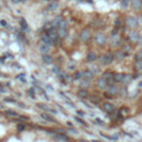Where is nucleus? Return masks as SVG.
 <instances>
[{"label":"nucleus","mask_w":142,"mask_h":142,"mask_svg":"<svg viewBox=\"0 0 142 142\" xmlns=\"http://www.w3.org/2000/svg\"><path fill=\"white\" fill-rule=\"evenodd\" d=\"M58 139H60V140H65V141H68V138L66 136H58L57 137Z\"/></svg>","instance_id":"nucleus-38"},{"label":"nucleus","mask_w":142,"mask_h":142,"mask_svg":"<svg viewBox=\"0 0 142 142\" xmlns=\"http://www.w3.org/2000/svg\"><path fill=\"white\" fill-rule=\"evenodd\" d=\"M58 28H66V29H68V22L65 20V19H62L60 22V25H59Z\"/></svg>","instance_id":"nucleus-29"},{"label":"nucleus","mask_w":142,"mask_h":142,"mask_svg":"<svg viewBox=\"0 0 142 142\" xmlns=\"http://www.w3.org/2000/svg\"><path fill=\"white\" fill-rule=\"evenodd\" d=\"M59 70L60 69H59L58 66H54V67L52 68V72H54V73H59Z\"/></svg>","instance_id":"nucleus-37"},{"label":"nucleus","mask_w":142,"mask_h":142,"mask_svg":"<svg viewBox=\"0 0 142 142\" xmlns=\"http://www.w3.org/2000/svg\"><path fill=\"white\" fill-rule=\"evenodd\" d=\"M57 31H58L59 38H62V39L67 38V36H68V29H66V28H58V29H57Z\"/></svg>","instance_id":"nucleus-10"},{"label":"nucleus","mask_w":142,"mask_h":142,"mask_svg":"<svg viewBox=\"0 0 142 142\" xmlns=\"http://www.w3.org/2000/svg\"><path fill=\"white\" fill-rule=\"evenodd\" d=\"M111 44H112L113 47L120 46V37L118 35L112 36V37H111Z\"/></svg>","instance_id":"nucleus-12"},{"label":"nucleus","mask_w":142,"mask_h":142,"mask_svg":"<svg viewBox=\"0 0 142 142\" xmlns=\"http://www.w3.org/2000/svg\"><path fill=\"white\" fill-rule=\"evenodd\" d=\"M102 108H103V110H105L106 113H112L113 111H114V106H113V105H111V103H109V102L103 103Z\"/></svg>","instance_id":"nucleus-9"},{"label":"nucleus","mask_w":142,"mask_h":142,"mask_svg":"<svg viewBox=\"0 0 142 142\" xmlns=\"http://www.w3.org/2000/svg\"><path fill=\"white\" fill-rule=\"evenodd\" d=\"M91 100L93 101V102H96V103H99V102H100V100L98 99V97H92Z\"/></svg>","instance_id":"nucleus-39"},{"label":"nucleus","mask_w":142,"mask_h":142,"mask_svg":"<svg viewBox=\"0 0 142 142\" xmlns=\"http://www.w3.org/2000/svg\"><path fill=\"white\" fill-rule=\"evenodd\" d=\"M13 3H19V2H22V0H11Z\"/></svg>","instance_id":"nucleus-40"},{"label":"nucleus","mask_w":142,"mask_h":142,"mask_svg":"<svg viewBox=\"0 0 142 142\" xmlns=\"http://www.w3.org/2000/svg\"><path fill=\"white\" fill-rule=\"evenodd\" d=\"M92 142H101V141H92Z\"/></svg>","instance_id":"nucleus-45"},{"label":"nucleus","mask_w":142,"mask_h":142,"mask_svg":"<svg viewBox=\"0 0 142 142\" xmlns=\"http://www.w3.org/2000/svg\"><path fill=\"white\" fill-rule=\"evenodd\" d=\"M41 42L42 43H46V44H49V46H52V44H54V42L52 41V40L50 39V37H49L48 34H43L41 36Z\"/></svg>","instance_id":"nucleus-7"},{"label":"nucleus","mask_w":142,"mask_h":142,"mask_svg":"<svg viewBox=\"0 0 142 142\" xmlns=\"http://www.w3.org/2000/svg\"><path fill=\"white\" fill-rule=\"evenodd\" d=\"M80 40L82 42H88L90 39H91V32H90L89 29H83L81 32H80V36H79Z\"/></svg>","instance_id":"nucleus-2"},{"label":"nucleus","mask_w":142,"mask_h":142,"mask_svg":"<svg viewBox=\"0 0 142 142\" xmlns=\"http://www.w3.org/2000/svg\"><path fill=\"white\" fill-rule=\"evenodd\" d=\"M113 59H114V54L112 52H108L106 54H103L99 58V61H100L101 65H110V63L113 62Z\"/></svg>","instance_id":"nucleus-1"},{"label":"nucleus","mask_w":142,"mask_h":142,"mask_svg":"<svg viewBox=\"0 0 142 142\" xmlns=\"http://www.w3.org/2000/svg\"><path fill=\"white\" fill-rule=\"evenodd\" d=\"M120 26H121V20H120V18H118L117 20H115V27L119 28Z\"/></svg>","instance_id":"nucleus-36"},{"label":"nucleus","mask_w":142,"mask_h":142,"mask_svg":"<svg viewBox=\"0 0 142 142\" xmlns=\"http://www.w3.org/2000/svg\"><path fill=\"white\" fill-rule=\"evenodd\" d=\"M41 118H42V119H44V120H47V121H50V122H57L52 117H50V115L48 114V113H42V114H41Z\"/></svg>","instance_id":"nucleus-23"},{"label":"nucleus","mask_w":142,"mask_h":142,"mask_svg":"<svg viewBox=\"0 0 142 142\" xmlns=\"http://www.w3.org/2000/svg\"><path fill=\"white\" fill-rule=\"evenodd\" d=\"M6 101H8V102H16L15 100H12V99H4Z\"/></svg>","instance_id":"nucleus-42"},{"label":"nucleus","mask_w":142,"mask_h":142,"mask_svg":"<svg viewBox=\"0 0 142 142\" xmlns=\"http://www.w3.org/2000/svg\"><path fill=\"white\" fill-rule=\"evenodd\" d=\"M131 81H132V75H131V74H127V73H123V78H122L121 83H123V84H129Z\"/></svg>","instance_id":"nucleus-14"},{"label":"nucleus","mask_w":142,"mask_h":142,"mask_svg":"<svg viewBox=\"0 0 142 142\" xmlns=\"http://www.w3.org/2000/svg\"><path fill=\"white\" fill-rule=\"evenodd\" d=\"M142 7V0H132V8L134 10H139Z\"/></svg>","instance_id":"nucleus-15"},{"label":"nucleus","mask_w":142,"mask_h":142,"mask_svg":"<svg viewBox=\"0 0 142 142\" xmlns=\"http://www.w3.org/2000/svg\"><path fill=\"white\" fill-rule=\"evenodd\" d=\"M82 77H83V73L82 72H80V71H77V72H75V74H74V79L75 80H80Z\"/></svg>","instance_id":"nucleus-31"},{"label":"nucleus","mask_w":142,"mask_h":142,"mask_svg":"<svg viewBox=\"0 0 142 142\" xmlns=\"http://www.w3.org/2000/svg\"><path fill=\"white\" fill-rule=\"evenodd\" d=\"M59 7V2L57 1V0H53V1H51L50 3L48 4V7H47V9H48L49 11H53V10H56L57 8Z\"/></svg>","instance_id":"nucleus-11"},{"label":"nucleus","mask_w":142,"mask_h":142,"mask_svg":"<svg viewBox=\"0 0 142 142\" xmlns=\"http://www.w3.org/2000/svg\"><path fill=\"white\" fill-rule=\"evenodd\" d=\"M122 78H123V73H114L113 74V79L115 82H121Z\"/></svg>","instance_id":"nucleus-24"},{"label":"nucleus","mask_w":142,"mask_h":142,"mask_svg":"<svg viewBox=\"0 0 142 142\" xmlns=\"http://www.w3.org/2000/svg\"><path fill=\"white\" fill-rule=\"evenodd\" d=\"M125 23H127V26L129 28L134 29V28L138 26V20H137L136 18H133V17H128L127 20H125Z\"/></svg>","instance_id":"nucleus-5"},{"label":"nucleus","mask_w":142,"mask_h":142,"mask_svg":"<svg viewBox=\"0 0 142 142\" xmlns=\"http://www.w3.org/2000/svg\"><path fill=\"white\" fill-rule=\"evenodd\" d=\"M50 49H51V46L46 44V43H41L39 46V51H40V53H42V54L48 53L49 51H50Z\"/></svg>","instance_id":"nucleus-8"},{"label":"nucleus","mask_w":142,"mask_h":142,"mask_svg":"<svg viewBox=\"0 0 142 142\" xmlns=\"http://www.w3.org/2000/svg\"><path fill=\"white\" fill-rule=\"evenodd\" d=\"M97 84H98V87L100 89H106V88H109L108 80L105 79V78H102V77H101L100 79L97 80Z\"/></svg>","instance_id":"nucleus-6"},{"label":"nucleus","mask_w":142,"mask_h":142,"mask_svg":"<svg viewBox=\"0 0 142 142\" xmlns=\"http://www.w3.org/2000/svg\"><path fill=\"white\" fill-rule=\"evenodd\" d=\"M134 66H136V69L138 71H142V60H137Z\"/></svg>","instance_id":"nucleus-28"},{"label":"nucleus","mask_w":142,"mask_h":142,"mask_svg":"<svg viewBox=\"0 0 142 142\" xmlns=\"http://www.w3.org/2000/svg\"><path fill=\"white\" fill-rule=\"evenodd\" d=\"M125 57H127V54H125V52H123L122 50L114 53V58L117 59V60H122V59L125 58Z\"/></svg>","instance_id":"nucleus-21"},{"label":"nucleus","mask_w":142,"mask_h":142,"mask_svg":"<svg viewBox=\"0 0 142 142\" xmlns=\"http://www.w3.org/2000/svg\"><path fill=\"white\" fill-rule=\"evenodd\" d=\"M42 61H43L44 63H47V65H49V63H52L53 59L51 56H49V54H42Z\"/></svg>","instance_id":"nucleus-19"},{"label":"nucleus","mask_w":142,"mask_h":142,"mask_svg":"<svg viewBox=\"0 0 142 142\" xmlns=\"http://www.w3.org/2000/svg\"><path fill=\"white\" fill-rule=\"evenodd\" d=\"M38 106H39V108H41V109H43V110H46V111H48V112L56 113V111L52 110V109H50L48 106H46V105H42V103H39V105H38Z\"/></svg>","instance_id":"nucleus-25"},{"label":"nucleus","mask_w":142,"mask_h":142,"mask_svg":"<svg viewBox=\"0 0 142 142\" xmlns=\"http://www.w3.org/2000/svg\"><path fill=\"white\" fill-rule=\"evenodd\" d=\"M94 41H96L99 46H103L106 42V36L105 34H97L94 36Z\"/></svg>","instance_id":"nucleus-3"},{"label":"nucleus","mask_w":142,"mask_h":142,"mask_svg":"<svg viewBox=\"0 0 142 142\" xmlns=\"http://www.w3.org/2000/svg\"><path fill=\"white\" fill-rule=\"evenodd\" d=\"M82 73H83V78H86V79H90V80H91L92 78L94 77V73L92 72L91 70H84Z\"/></svg>","instance_id":"nucleus-20"},{"label":"nucleus","mask_w":142,"mask_h":142,"mask_svg":"<svg viewBox=\"0 0 142 142\" xmlns=\"http://www.w3.org/2000/svg\"><path fill=\"white\" fill-rule=\"evenodd\" d=\"M0 23H1V26H3V27H4V26H7V22L4 20H1V21H0Z\"/></svg>","instance_id":"nucleus-41"},{"label":"nucleus","mask_w":142,"mask_h":142,"mask_svg":"<svg viewBox=\"0 0 142 142\" xmlns=\"http://www.w3.org/2000/svg\"><path fill=\"white\" fill-rule=\"evenodd\" d=\"M136 60H142V50L136 53Z\"/></svg>","instance_id":"nucleus-33"},{"label":"nucleus","mask_w":142,"mask_h":142,"mask_svg":"<svg viewBox=\"0 0 142 142\" xmlns=\"http://www.w3.org/2000/svg\"><path fill=\"white\" fill-rule=\"evenodd\" d=\"M75 120H77V121L78 122H79V123H81L82 125H87V123H86V121H83V120H82V119H80V118H75Z\"/></svg>","instance_id":"nucleus-35"},{"label":"nucleus","mask_w":142,"mask_h":142,"mask_svg":"<svg viewBox=\"0 0 142 142\" xmlns=\"http://www.w3.org/2000/svg\"><path fill=\"white\" fill-rule=\"evenodd\" d=\"M90 79H86V78H83V79L80 81V87H81L82 89H86V88H88V87L90 86Z\"/></svg>","instance_id":"nucleus-18"},{"label":"nucleus","mask_w":142,"mask_h":142,"mask_svg":"<svg viewBox=\"0 0 142 142\" xmlns=\"http://www.w3.org/2000/svg\"><path fill=\"white\" fill-rule=\"evenodd\" d=\"M122 51L125 52V54L128 56V54H130V52L132 51V48L130 46H124V48H123V50H122Z\"/></svg>","instance_id":"nucleus-30"},{"label":"nucleus","mask_w":142,"mask_h":142,"mask_svg":"<svg viewBox=\"0 0 142 142\" xmlns=\"http://www.w3.org/2000/svg\"><path fill=\"white\" fill-rule=\"evenodd\" d=\"M130 3V0H121V7L122 8H127Z\"/></svg>","instance_id":"nucleus-32"},{"label":"nucleus","mask_w":142,"mask_h":142,"mask_svg":"<svg viewBox=\"0 0 142 142\" xmlns=\"http://www.w3.org/2000/svg\"><path fill=\"white\" fill-rule=\"evenodd\" d=\"M78 97L79 98H81V99H86V98H88L89 97V92L87 91L86 89H80L79 91H78Z\"/></svg>","instance_id":"nucleus-13"},{"label":"nucleus","mask_w":142,"mask_h":142,"mask_svg":"<svg viewBox=\"0 0 142 142\" xmlns=\"http://www.w3.org/2000/svg\"><path fill=\"white\" fill-rule=\"evenodd\" d=\"M7 114H10V115H12V117H18V113L15 112V111H11V110L7 111Z\"/></svg>","instance_id":"nucleus-34"},{"label":"nucleus","mask_w":142,"mask_h":142,"mask_svg":"<svg viewBox=\"0 0 142 142\" xmlns=\"http://www.w3.org/2000/svg\"><path fill=\"white\" fill-rule=\"evenodd\" d=\"M128 37H129V39L131 40L132 42H138L139 40H140V35H139L138 31H136V30H131V31H129Z\"/></svg>","instance_id":"nucleus-4"},{"label":"nucleus","mask_w":142,"mask_h":142,"mask_svg":"<svg viewBox=\"0 0 142 142\" xmlns=\"http://www.w3.org/2000/svg\"><path fill=\"white\" fill-rule=\"evenodd\" d=\"M78 114H80V115H84V112H83V111H78Z\"/></svg>","instance_id":"nucleus-43"},{"label":"nucleus","mask_w":142,"mask_h":142,"mask_svg":"<svg viewBox=\"0 0 142 142\" xmlns=\"http://www.w3.org/2000/svg\"><path fill=\"white\" fill-rule=\"evenodd\" d=\"M108 92L111 94V96H115V94L119 93V89L117 88L115 86H109V89H108Z\"/></svg>","instance_id":"nucleus-16"},{"label":"nucleus","mask_w":142,"mask_h":142,"mask_svg":"<svg viewBox=\"0 0 142 142\" xmlns=\"http://www.w3.org/2000/svg\"><path fill=\"white\" fill-rule=\"evenodd\" d=\"M0 108H2V105H0Z\"/></svg>","instance_id":"nucleus-46"},{"label":"nucleus","mask_w":142,"mask_h":142,"mask_svg":"<svg viewBox=\"0 0 142 142\" xmlns=\"http://www.w3.org/2000/svg\"><path fill=\"white\" fill-rule=\"evenodd\" d=\"M62 19L63 18H61V17H56L54 18V20L52 21V27L56 28V29H58V27H59V25H60V22H61Z\"/></svg>","instance_id":"nucleus-22"},{"label":"nucleus","mask_w":142,"mask_h":142,"mask_svg":"<svg viewBox=\"0 0 142 142\" xmlns=\"http://www.w3.org/2000/svg\"><path fill=\"white\" fill-rule=\"evenodd\" d=\"M23 128H25V127H23V125H21V124H20V125H18V129H19V130H22Z\"/></svg>","instance_id":"nucleus-44"},{"label":"nucleus","mask_w":142,"mask_h":142,"mask_svg":"<svg viewBox=\"0 0 142 142\" xmlns=\"http://www.w3.org/2000/svg\"><path fill=\"white\" fill-rule=\"evenodd\" d=\"M97 58H98L97 53L96 52H92V51L87 54V60H88L89 62H93L94 60H97Z\"/></svg>","instance_id":"nucleus-17"},{"label":"nucleus","mask_w":142,"mask_h":142,"mask_svg":"<svg viewBox=\"0 0 142 142\" xmlns=\"http://www.w3.org/2000/svg\"><path fill=\"white\" fill-rule=\"evenodd\" d=\"M102 78H105V79L109 80V79H112L113 78V74L111 72H109V71H106V72H103L102 73Z\"/></svg>","instance_id":"nucleus-27"},{"label":"nucleus","mask_w":142,"mask_h":142,"mask_svg":"<svg viewBox=\"0 0 142 142\" xmlns=\"http://www.w3.org/2000/svg\"><path fill=\"white\" fill-rule=\"evenodd\" d=\"M20 26H21V28H22L23 30H28L29 28H28V23H27V21L25 20V19H20Z\"/></svg>","instance_id":"nucleus-26"}]
</instances>
